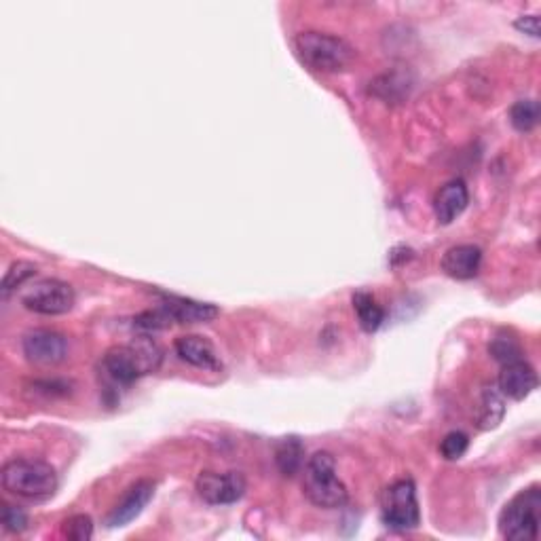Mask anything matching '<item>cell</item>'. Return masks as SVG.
Wrapping results in <instances>:
<instances>
[{"label":"cell","mask_w":541,"mask_h":541,"mask_svg":"<svg viewBox=\"0 0 541 541\" xmlns=\"http://www.w3.org/2000/svg\"><path fill=\"white\" fill-rule=\"evenodd\" d=\"M277 468L284 476H294L305 465V449L298 438H284L275 449Z\"/></svg>","instance_id":"18"},{"label":"cell","mask_w":541,"mask_h":541,"mask_svg":"<svg viewBox=\"0 0 541 541\" xmlns=\"http://www.w3.org/2000/svg\"><path fill=\"white\" fill-rule=\"evenodd\" d=\"M510 123L518 132H531L539 123V104L535 100H518L510 108Z\"/></svg>","instance_id":"19"},{"label":"cell","mask_w":541,"mask_h":541,"mask_svg":"<svg viewBox=\"0 0 541 541\" xmlns=\"http://www.w3.org/2000/svg\"><path fill=\"white\" fill-rule=\"evenodd\" d=\"M489 351L491 356L503 366V364H510V362H518L522 360V349L520 345L510 339V337H503V334H499V337H495L489 345Z\"/></svg>","instance_id":"22"},{"label":"cell","mask_w":541,"mask_h":541,"mask_svg":"<svg viewBox=\"0 0 541 541\" xmlns=\"http://www.w3.org/2000/svg\"><path fill=\"white\" fill-rule=\"evenodd\" d=\"M195 487H197L199 497L205 503H210V506H229V503H235L246 495L248 482L244 474H239V472H227V474L201 472L195 482Z\"/></svg>","instance_id":"8"},{"label":"cell","mask_w":541,"mask_h":541,"mask_svg":"<svg viewBox=\"0 0 541 541\" xmlns=\"http://www.w3.org/2000/svg\"><path fill=\"white\" fill-rule=\"evenodd\" d=\"M503 415H506V402H503L501 391L497 387H484L478 413V427L495 429L501 423Z\"/></svg>","instance_id":"17"},{"label":"cell","mask_w":541,"mask_h":541,"mask_svg":"<svg viewBox=\"0 0 541 541\" xmlns=\"http://www.w3.org/2000/svg\"><path fill=\"white\" fill-rule=\"evenodd\" d=\"M176 356L191 364L195 368H203V370H212V372H220L222 370V362L216 347L205 339L199 337V334H186V337H178L174 343Z\"/></svg>","instance_id":"13"},{"label":"cell","mask_w":541,"mask_h":541,"mask_svg":"<svg viewBox=\"0 0 541 541\" xmlns=\"http://www.w3.org/2000/svg\"><path fill=\"white\" fill-rule=\"evenodd\" d=\"M541 491L531 487L506 503L499 516V531L512 541H533L539 535Z\"/></svg>","instance_id":"5"},{"label":"cell","mask_w":541,"mask_h":541,"mask_svg":"<svg viewBox=\"0 0 541 541\" xmlns=\"http://www.w3.org/2000/svg\"><path fill=\"white\" fill-rule=\"evenodd\" d=\"M303 491L313 506L324 510H339L349 501V491L337 476V461L326 451L307 461Z\"/></svg>","instance_id":"3"},{"label":"cell","mask_w":541,"mask_h":541,"mask_svg":"<svg viewBox=\"0 0 541 541\" xmlns=\"http://www.w3.org/2000/svg\"><path fill=\"white\" fill-rule=\"evenodd\" d=\"M155 495V482L153 480H138L136 484L127 489V493L121 497V501L113 508V512L108 514L106 525L110 529H119L129 525V522L136 520L144 508L148 506V501Z\"/></svg>","instance_id":"10"},{"label":"cell","mask_w":541,"mask_h":541,"mask_svg":"<svg viewBox=\"0 0 541 541\" xmlns=\"http://www.w3.org/2000/svg\"><path fill=\"white\" fill-rule=\"evenodd\" d=\"M24 356L36 366H58L68 358V339L55 330H30L22 341Z\"/></svg>","instance_id":"9"},{"label":"cell","mask_w":541,"mask_h":541,"mask_svg":"<svg viewBox=\"0 0 541 541\" xmlns=\"http://www.w3.org/2000/svg\"><path fill=\"white\" fill-rule=\"evenodd\" d=\"M159 307L167 313L172 324H205L218 317V307L212 303H199L191 298L161 294Z\"/></svg>","instance_id":"12"},{"label":"cell","mask_w":541,"mask_h":541,"mask_svg":"<svg viewBox=\"0 0 541 541\" xmlns=\"http://www.w3.org/2000/svg\"><path fill=\"white\" fill-rule=\"evenodd\" d=\"M163 362V349L148 334H140L127 345L106 351L102 372L113 387H129L146 375H155Z\"/></svg>","instance_id":"1"},{"label":"cell","mask_w":541,"mask_h":541,"mask_svg":"<svg viewBox=\"0 0 541 541\" xmlns=\"http://www.w3.org/2000/svg\"><path fill=\"white\" fill-rule=\"evenodd\" d=\"M0 478H3L5 491L28 501L49 499L60 484L53 465L41 459H13L5 463Z\"/></svg>","instance_id":"2"},{"label":"cell","mask_w":541,"mask_h":541,"mask_svg":"<svg viewBox=\"0 0 541 541\" xmlns=\"http://www.w3.org/2000/svg\"><path fill=\"white\" fill-rule=\"evenodd\" d=\"M62 535L70 541H87L93 537V520L87 514H74L62 522Z\"/></svg>","instance_id":"21"},{"label":"cell","mask_w":541,"mask_h":541,"mask_svg":"<svg viewBox=\"0 0 541 541\" xmlns=\"http://www.w3.org/2000/svg\"><path fill=\"white\" fill-rule=\"evenodd\" d=\"M381 520L387 529L413 531L419 527L421 512L413 480H398L381 497Z\"/></svg>","instance_id":"6"},{"label":"cell","mask_w":541,"mask_h":541,"mask_svg":"<svg viewBox=\"0 0 541 541\" xmlns=\"http://www.w3.org/2000/svg\"><path fill=\"white\" fill-rule=\"evenodd\" d=\"M294 49L301 62L317 72H341L353 60L351 45L326 32L307 30L296 34Z\"/></svg>","instance_id":"4"},{"label":"cell","mask_w":541,"mask_h":541,"mask_svg":"<svg viewBox=\"0 0 541 541\" xmlns=\"http://www.w3.org/2000/svg\"><path fill=\"white\" fill-rule=\"evenodd\" d=\"M514 26L520 32L533 36V39H539V17L537 15H520L518 20L514 22Z\"/></svg>","instance_id":"25"},{"label":"cell","mask_w":541,"mask_h":541,"mask_svg":"<svg viewBox=\"0 0 541 541\" xmlns=\"http://www.w3.org/2000/svg\"><path fill=\"white\" fill-rule=\"evenodd\" d=\"M482 263V250L472 244H461L446 250L442 256V271L453 279H472L478 275Z\"/></svg>","instance_id":"15"},{"label":"cell","mask_w":541,"mask_h":541,"mask_svg":"<svg viewBox=\"0 0 541 541\" xmlns=\"http://www.w3.org/2000/svg\"><path fill=\"white\" fill-rule=\"evenodd\" d=\"M537 385H539L537 372L525 360L510 362V364L501 366L499 379H497V389L501 391L503 398H510V400L520 402V400L529 398L533 391L537 389Z\"/></svg>","instance_id":"11"},{"label":"cell","mask_w":541,"mask_h":541,"mask_svg":"<svg viewBox=\"0 0 541 541\" xmlns=\"http://www.w3.org/2000/svg\"><path fill=\"white\" fill-rule=\"evenodd\" d=\"M20 298L28 311L41 315H64L77 303V294H74L72 286L53 277L30 284Z\"/></svg>","instance_id":"7"},{"label":"cell","mask_w":541,"mask_h":541,"mask_svg":"<svg viewBox=\"0 0 541 541\" xmlns=\"http://www.w3.org/2000/svg\"><path fill=\"white\" fill-rule=\"evenodd\" d=\"M470 449V438L463 432H449L440 442V453L446 461L461 459Z\"/></svg>","instance_id":"23"},{"label":"cell","mask_w":541,"mask_h":541,"mask_svg":"<svg viewBox=\"0 0 541 541\" xmlns=\"http://www.w3.org/2000/svg\"><path fill=\"white\" fill-rule=\"evenodd\" d=\"M3 527L9 531V533H24L28 529V516L22 508L17 506H9V503H5L3 506Z\"/></svg>","instance_id":"24"},{"label":"cell","mask_w":541,"mask_h":541,"mask_svg":"<svg viewBox=\"0 0 541 541\" xmlns=\"http://www.w3.org/2000/svg\"><path fill=\"white\" fill-rule=\"evenodd\" d=\"M468 203H470L468 186H465L463 180H451L436 193L434 214L440 225H451L453 220H457L465 212Z\"/></svg>","instance_id":"14"},{"label":"cell","mask_w":541,"mask_h":541,"mask_svg":"<svg viewBox=\"0 0 541 541\" xmlns=\"http://www.w3.org/2000/svg\"><path fill=\"white\" fill-rule=\"evenodd\" d=\"M353 311L364 332H377L385 322V309L377 303V298L368 292L353 294Z\"/></svg>","instance_id":"16"},{"label":"cell","mask_w":541,"mask_h":541,"mask_svg":"<svg viewBox=\"0 0 541 541\" xmlns=\"http://www.w3.org/2000/svg\"><path fill=\"white\" fill-rule=\"evenodd\" d=\"M36 275V267L32 263H26V260H17L13 263L3 279V294L9 296L11 292L24 288L30 279Z\"/></svg>","instance_id":"20"}]
</instances>
